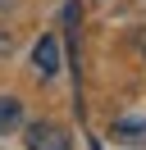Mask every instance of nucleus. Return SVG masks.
Instances as JSON below:
<instances>
[{"instance_id":"f257e3e1","label":"nucleus","mask_w":146,"mask_h":150,"mask_svg":"<svg viewBox=\"0 0 146 150\" xmlns=\"http://www.w3.org/2000/svg\"><path fill=\"white\" fill-rule=\"evenodd\" d=\"M27 150H73V141L59 123H32L27 127Z\"/></svg>"},{"instance_id":"f03ea898","label":"nucleus","mask_w":146,"mask_h":150,"mask_svg":"<svg viewBox=\"0 0 146 150\" xmlns=\"http://www.w3.org/2000/svg\"><path fill=\"white\" fill-rule=\"evenodd\" d=\"M32 64H36V73H41V77H50L55 68H59V46H55V37H41V41H36Z\"/></svg>"},{"instance_id":"7ed1b4c3","label":"nucleus","mask_w":146,"mask_h":150,"mask_svg":"<svg viewBox=\"0 0 146 150\" xmlns=\"http://www.w3.org/2000/svg\"><path fill=\"white\" fill-rule=\"evenodd\" d=\"M18 123H23V105H18V96H0V132H14Z\"/></svg>"},{"instance_id":"20e7f679","label":"nucleus","mask_w":146,"mask_h":150,"mask_svg":"<svg viewBox=\"0 0 146 150\" xmlns=\"http://www.w3.org/2000/svg\"><path fill=\"white\" fill-rule=\"evenodd\" d=\"M0 55H14V37L9 32H0Z\"/></svg>"},{"instance_id":"39448f33","label":"nucleus","mask_w":146,"mask_h":150,"mask_svg":"<svg viewBox=\"0 0 146 150\" xmlns=\"http://www.w3.org/2000/svg\"><path fill=\"white\" fill-rule=\"evenodd\" d=\"M142 55H146V37H142Z\"/></svg>"}]
</instances>
